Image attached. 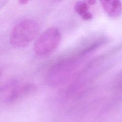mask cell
<instances>
[{"label":"cell","instance_id":"6da1fadb","mask_svg":"<svg viewBox=\"0 0 122 122\" xmlns=\"http://www.w3.org/2000/svg\"><path fill=\"white\" fill-rule=\"evenodd\" d=\"M84 58L74 52L57 60L47 72V83L50 86L58 87L75 78L83 67Z\"/></svg>","mask_w":122,"mask_h":122},{"label":"cell","instance_id":"30bf717a","mask_svg":"<svg viewBox=\"0 0 122 122\" xmlns=\"http://www.w3.org/2000/svg\"><path fill=\"white\" fill-rule=\"evenodd\" d=\"M53 0L56 1H61V0Z\"/></svg>","mask_w":122,"mask_h":122},{"label":"cell","instance_id":"52a82bcc","mask_svg":"<svg viewBox=\"0 0 122 122\" xmlns=\"http://www.w3.org/2000/svg\"><path fill=\"white\" fill-rule=\"evenodd\" d=\"M81 17L83 20H91L92 19L93 15L92 14V13H91L89 11Z\"/></svg>","mask_w":122,"mask_h":122},{"label":"cell","instance_id":"3957f363","mask_svg":"<svg viewBox=\"0 0 122 122\" xmlns=\"http://www.w3.org/2000/svg\"><path fill=\"white\" fill-rule=\"evenodd\" d=\"M36 90L35 85L32 83L8 82L1 88V100L5 103H12L30 96Z\"/></svg>","mask_w":122,"mask_h":122},{"label":"cell","instance_id":"5b68a950","mask_svg":"<svg viewBox=\"0 0 122 122\" xmlns=\"http://www.w3.org/2000/svg\"><path fill=\"white\" fill-rule=\"evenodd\" d=\"M105 12L110 17L115 18L122 12V4L121 0H100Z\"/></svg>","mask_w":122,"mask_h":122},{"label":"cell","instance_id":"277c9868","mask_svg":"<svg viewBox=\"0 0 122 122\" xmlns=\"http://www.w3.org/2000/svg\"><path fill=\"white\" fill-rule=\"evenodd\" d=\"M59 30L54 27L44 31L37 38L33 46V51L39 56H46L53 51L61 41Z\"/></svg>","mask_w":122,"mask_h":122},{"label":"cell","instance_id":"9c48e42d","mask_svg":"<svg viewBox=\"0 0 122 122\" xmlns=\"http://www.w3.org/2000/svg\"><path fill=\"white\" fill-rule=\"evenodd\" d=\"M30 0H19V2L22 5H25L29 2Z\"/></svg>","mask_w":122,"mask_h":122},{"label":"cell","instance_id":"8992f818","mask_svg":"<svg viewBox=\"0 0 122 122\" xmlns=\"http://www.w3.org/2000/svg\"><path fill=\"white\" fill-rule=\"evenodd\" d=\"M89 5L86 0H81L77 2L74 6L75 11L80 16L82 17L87 13L89 10Z\"/></svg>","mask_w":122,"mask_h":122},{"label":"cell","instance_id":"ba28073f","mask_svg":"<svg viewBox=\"0 0 122 122\" xmlns=\"http://www.w3.org/2000/svg\"><path fill=\"white\" fill-rule=\"evenodd\" d=\"M86 1L90 6L94 5L96 2V0H86Z\"/></svg>","mask_w":122,"mask_h":122},{"label":"cell","instance_id":"7a4b0ae2","mask_svg":"<svg viewBox=\"0 0 122 122\" xmlns=\"http://www.w3.org/2000/svg\"><path fill=\"white\" fill-rule=\"evenodd\" d=\"M39 24L32 20H25L16 24L11 30L10 44L18 48H24L37 37L39 33Z\"/></svg>","mask_w":122,"mask_h":122}]
</instances>
